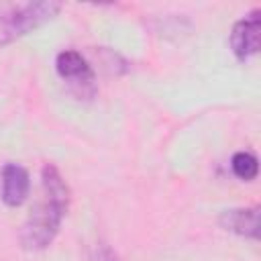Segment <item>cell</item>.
Listing matches in <instances>:
<instances>
[{
  "instance_id": "6da1fadb",
  "label": "cell",
  "mask_w": 261,
  "mask_h": 261,
  "mask_svg": "<svg viewBox=\"0 0 261 261\" xmlns=\"http://www.w3.org/2000/svg\"><path fill=\"white\" fill-rule=\"evenodd\" d=\"M69 202L71 192L65 177L53 163H45L41 167V194L20 228V243L27 251H43L55 241Z\"/></svg>"
},
{
  "instance_id": "7a4b0ae2",
  "label": "cell",
  "mask_w": 261,
  "mask_h": 261,
  "mask_svg": "<svg viewBox=\"0 0 261 261\" xmlns=\"http://www.w3.org/2000/svg\"><path fill=\"white\" fill-rule=\"evenodd\" d=\"M61 8V2L55 0L10 4L0 8V49L53 20Z\"/></svg>"
},
{
  "instance_id": "3957f363",
  "label": "cell",
  "mask_w": 261,
  "mask_h": 261,
  "mask_svg": "<svg viewBox=\"0 0 261 261\" xmlns=\"http://www.w3.org/2000/svg\"><path fill=\"white\" fill-rule=\"evenodd\" d=\"M55 71L67 84L69 92L80 100H92L96 96V73L90 61L75 49L59 51L55 57Z\"/></svg>"
},
{
  "instance_id": "277c9868",
  "label": "cell",
  "mask_w": 261,
  "mask_h": 261,
  "mask_svg": "<svg viewBox=\"0 0 261 261\" xmlns=\"http://www.w3.org/2000/svg\"><path fill=\"white\" fill-rule=\"evenodd\" d=\"M261 10L253 8L243 18L232 24L230 31V49L237 61L245 63L259 51V31H261Z\"/></svg>"
},
{
  "instance_id": "5b68a950",
  "label": "cell",
  "mask_w": 261,
  "mask_h": 261,
  "mask_svg": "<svg viewBox=\"0 0 261 261\" xmlns=\"http://www.w3.org/2000/svg\"><path fill=\"white\" fill-rule=\"evenodd\" d=\"M0 175H2V192H0L2 202L10 208H18L20 204H24V200L31 194L29 171L18 163L8 161V163H4Z\"/></svg>"
},
{
  "instance_id": "8992f818",
  "label": "cell",
  "mask_w": 261,
  "mask_h": 261,
  "mask_svg": "<svg viewBox=\"0 0 261 261\" xmlns=\"http://www.w3.org/2000/svg\"><path fill=\"white\" fill-rule=\"evenodd\" d=\"M218 224L232 234L257 241L259 239V206L228 208L218 216Z\"/></svg>"
},
{
  "instance_id": "52a82bcc",
  "label": "cell",
  "mask_w": 261,
  "mask_h": 261,
  "mask_svg": "<svg viewBox=\"0 0 261 261\" xmlns=\"http://www.w3.org/2000/svg\"><path fill=\"white\" fill-rule=\"evenodd\" d=\"M232 173L243 181H253L259 173V161L251 151H237L230 159Z\"/></svg>"
},
{
  "instance_id": "ba28073f",
  "label": "cell",
  "mask_w": 261,
  "mask_h": 261,
  "mask_svg": "<svg viewBox=\"0 0 261 261\" xmlns=\"http://www.w3.org/2000/svg\"><path fill=\"white\" fill-rule=\"evenodd\" d=\"M88 261H122V259H120V255H118L108 243L98 241V243L92 247V251H90V255H88Z\"/></svg>"
}]
</instances>
